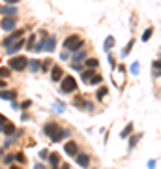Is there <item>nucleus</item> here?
I'll use <instances>...</instances> for the list:
<instances>
[{
	"label": "nucleus",
	"mask_w": 161,
	"mask_h": 169,
	"mask_svg": "<svg viewBox=\"0 0 161 169\" xmlns=\"http://www.w3.org/2000/svg\"><path fill=\"white\" fill-rule=\"evenodd\" d=\"M64 47H66L67 51L75 53V51H79V49H83V47H84V40L73 34V36H70V38H66V41H64Z\"/></svg>",
	"instance_id": "f257e3e1"
},
{
	"label": "nucleus",
	"mask_w": 161,
	"mask_h": 169,
	"mask_svg": "<svg viewBox=\"0 0 161 169\" xmlns=\"http://www.w3.org/2000/svg\"><path fill=\"white\" fill-rule=\"evenodd\" d=\"M77 90V81H75V77H64L62 79V85H60V92H64V94H70V92H75Z\"/></svg>",
	"instance_id": "f03ea898"
},
{
	"label": "nucleus",
	"mask_w": 161,
	"mask_h": 169,
	"mask_svg": "<svg viewBox=\"0 0 161 169\" xmlns=\"http://www.w3.org/2000/svg\"><path fill=\"white\" fill-rule=\"evenodd\" d=\"M26 66H28V58L26 57H13V58H10V68L15 70V71H22Z\"/></svg>",
	"instance_id": "7ed1b4c3"
},
{
	"label": "nucleus",
	"mask_w": 161,
	"mask_h": 169,
	"mask_svg": "<svg viewBox=\"0 0 161 169\" xmlns=\"http://www.w3.org/2000/svg\"><path fill=\"white\" fill-rule=\"evenodd\" d=\"M22 45H25V40L19 38V40H15L13 43L8 45V49H6V51H8V55H15L17 51H21V47H22Z\"/></svg>",
	"instance_id": "20e7f679"
},
{
	"label": "nucleus",
	"mask_w": 161,
	"mask_h": 169,
	"mask_svg": "<svg viewBox=\"0 0 161 169\" xmlns=\"http://www.w3.org/2000/svg\"><path fill=\"white\" fill-rule=\"evenodd\" d=\"M0 25H2V28H4V30H8V32H10V30H13V28H15L17 19H13V17H11V19H10V17H4Z\"/></svg>",
	"instance_id": "39448f33"
},
{
	"label": "nucleus",
	"mask_w": 161,
	"mask_h": 169,
	"mask_svg": "<svg viewBox=\"0 0 161 169\" xmlns=\"http://www.w3.org/2000/svg\"><path fill=\"white\" fill-rule=\"evenodd\" d=\"M64 137H70V132L67 130H62V128H58L53 135H51V141H54V143H58V141H62Z\"/></svg>",
	"instance_id": "423d86ee"
},
{
	"label": "nucleus",
	"mask_w": 161,
	"mask_h": 169,
	"mask_svg": "<svg viewBox=\"0 0 161 169\" xmlns=\"http://www.w3.org/2000/svg\"><path fill=\"white\" fill-rule=\"evenodd\" d=\"M77 152H79L77 143H75V141H67V143H66V154H67V156H77Z\"/></svg>",
	"instance_id": "0eeeda50"
},
{
	"label": "nucleus",
	"mask_w": 161,
	"mask_h": 169,
	"mask_svg": "<svg viewBox=\"0 0 161 169\" xmlns=\"http://www.w3.org/2000/svg\"><path fill=\"white\" fill-rule=\"evenodd\" d=\"M22 32H25V30H15L13 34H10L6 40H4V47H8L10 43H13L15 40H19V38H22Z\"/></svg>",
	"instance_id": "6e6552de"
},
{
	"label": "nucleus",
	"mask_w": 161,
	"mask_h": 169,
	"mask_svg": "<svg viewBox=\"0 0 161 169\" xmlns=\"http://www.w3.org/2000/svg\"><path fill=\"white\" fill-rule=\"evenodd\" d=\"M75 160H77V163H79L81 167H88V165H90V158H88V154H79V152H77Z\"/></svg>",
	"instance_id": "1a4fd4ad"
},
{
	"label": "nucleus",
	"mask_w": 161,
	"mask_h": 169,
	"mask_svg": "<svg viewBox=\"0 0 161 169\" xmlns=\"http://www.w3.org/2000/svg\"><path fill=\"white\" fill-rule=\"evenodd\" d=\"M62 75H64V71H62L60 66H54V68L51 70V79H53V81H60Z\"/></svg>",
	"instance_id": "9d476101"
},
{
	"label": "nucleus",
	"mask_w": 161,
	"mask_h": 169,
	"mask_svg": "<svg viewBox=\"0 0 161 169\" xmlns=\"http://www.w3.org/2000/svg\"><path fill=\"white\" fill-rule=\"evenodd\" d=\"M54 45H56L54 36H49L47 40H45V47H43V49H45V51H49V53H53V51H54Z\"/></svg>",
	"instance_id": "9b49d317"
},
{
	"label": "nucleus",
	"mask_w": 161,
	"mask_h": 169,
	"mask_svg": "<svg viewBox=\"0 0 161 169\" xmlns=\"http://www.w3.org/2000/svg\"><path fill=\"white\" fill-rule=\"evenodd\" d=\"M58 128H60V126H58L56 122H47V124H45V128H43V132H45V133H47V135L51 137V135H53V133H54Z\"/></svg>",
	"instance_id": "f8f14e48"
},
{
	"label": "nucleus",
	"mask_w": 161,
	"mask_h": 169,
	"mask_svg": "<svg viewBox=\"0 0 161 169\" xmlns=\"http://www.w3.org/2000/svg\"><path fill=\"white\" fill-rule=\"evenodd\" d=\"M0 98H2V100H15L17 92L15 90H2V92H0Z\"/></svg>",
	"instance_id": "ddd939ff"
},
{
	"label": "nucleus",
	"mask_w": 161,
	"mask_h": 169,
	"mask_svg": "<svg viewBox=\"0 0 161 169\" xmlns=\"http://www.w3.org/2000/svg\"><path fill=\"white\" fill-rule=\"evenodd\" d=\"M96 71H94V68H90V70H84L83 74H81V79H83V83H88L90 79H92V75H94Z\"/></svg>",
	"instance_id": "4468645a"
},
{
	"label": "nucleus",
	"mask_w": 161,
	"mask_h": 169,
	"mask_svg": "<svg viewBox=\"0 0 161 169\" xmlns=\"http://www.w3.org/2000/svg\"><path fill=\"white\" fill-rule=\"evenodd\" d=\"M2 130H4V133H6V135H13V133H15V124H13V122H8V120H6Z\"/></svg>",
	"instance_id": "2eb2a0df"
},
{
	"label": "nucleus",
	"mask_w": 161,
	"mask_h": 169,
	"mask_svg": "<svg viewBox=\"0 0 161 169\" xmlns=\"http://www.w3.org/2000/svg\"><path fill=\"white\" fill-rule=\"evenodd\" d=\"M112 45H114V36H109V38L105 40V43H103V49H105V51H111Z\"/></svg>",
	"instance_id": "dca6fc26"
},
{
	"label": "nucleus",
	"mask_w": 161,
	"mask_h": 169,
	"mask_svg": "<svg viewBox=\"0 0 161 169\" xmlns=\"http://www.w3.org/2000/svg\"><path fill=\"white\" fill-rule=\"evenodd\" d=\"M47 158H49V163H51L53 167H56V165L60 163V156H58V154H49Z\"/></svg>",
	"instance_id": "f3484780"
},
{
	"label": "nucleus",
	"mask_w": 161,
	"mask_h": 169,
	"mask_svg": "<svg viewBox=\"0 0 161 169\" xmlns=\"http://www.w3.org/2000/svg\"><path fill=\"white\" fill-rule=\"evenodd\" d=\"M28 68L32 71H38V70H41V64H39V60H28Z\"/></svg>",
	"instance_id": "a211bd4d"
},
{
	"label": "nucleus",
	"mask_w": 161,
	"mask_h": 169,
	"mask_svg": "<svg viewBox=\"0 0 161 169\" xmlns=\"http://www.w3.org/2000/svg\"><path fill=\"white\" fill-rule=\"evenodd\" d=\"M84 64H86V68H98L99 66V60L98 58H88Z\"/></svg>",
	"instance_id": "6ab92c4d"
},
{
	"label": "nucleus",
	"mask_w": 161,
	"mask_h": 169,
	"mask_svg": "<svg viewBox=\"0 0 161 169\" xmlns=\"http://www.w3.org/2000/svg\"><path fill=\"white\" fill-rule=\"evenodd\" d=\"M103 81V77L101 75H98V74H94V75H92V79L88 81V85H99Z\"/></svg>",
	"instance_id": "aec40b11"
},
{
	"label": "nucleus",
	"mask_w": 161,
	"mask_h": 169,
	"mask_svg": "<svg viewBox=\"0 0 161 169\" xmlns=\"http://www.w3.org/2000/svg\"><path fill=\"white\" fill-rule=\"evenodd\" d=\"M141 137H143L141 133H137V135H133V137H131V141H129V150H131V149L135 147V145H137V143L141 141Z\"/></svg>",
	"instance_id": "412c9836"
},
{
	"label": "nucleus",
	"mask_w": 161,
	"mask_h": 169,
	"mask_svg": "<svg viewBox=\"0 0 161 169\" xmlns=\"http://www.w3.org/2000/svg\"><path fill=\"white\" fill-rule=\"evenodd\" d=\"M131 132H133V124L129 122V124H127V126H126V128L122 130V133H120V137H127V135H129Z\"/></svg>",
	"instance_id": "4be33fe9"
},
{
	"label": "nucleus",
	"mask_w": 161,
	"mask_h": 169,
	"mask_svg": "<svg viewBox=\"0 0 161 169\" xmlns=\"http://www.w3.org/2000/svg\"><path fill=\"white\" fill-rule=\"evenodd\" d=\"M107 92H109V90H107L105 87H101V88H99V90L96 92V98H98V100H103L105 96H107Z\"/></svg>",
	"instance_id": "5701e85b"
},
{
	"label": "nucleus",
	"mask_w": 161,
	"mask_h": 169,
	"mask_svg": "<svg viewBox=\"0 0 161 169\" xmlns=\"http://www.w3.org/2000/svg\"><path fill=\"white\" fill-rule=\"evenodd\" d=\"M11 75V68H0V77H10Z\"/></svg>",
	"instance_id": "b1692460"
},
{
	"label": "nucleus",
	"mask_w": 161,
	"mask_h": 169,
	"mask_svg": "<svg viewBox=\"0 0 161 169\" xmlns=\"http://www.w3.org/2000/svg\"><path fill=\"white\" fill-rule=\"evenodd\" d=\"M152 68H154V77H157V74L161 75V62H154Z\"/></svg>",
	"instance_id": "393cba45"
},
{
	"label": "nucleus",
	"mask_w": 161,
	"mask_h": 169,
	"mask_svg": "<svg viewBox=\"0 0 161 169\" xmlns=\"http://www.w3.org/2000/svg\"><path fill=\"white\" fill-rule=\"evenodd\" d=\"M34 43H36V34H32L26 41V49H34Z\"/></svg>",
	"instance_id": "a878e982"
},
{
	"label": "nucleus",
	"mask_w": 161,
	"mask_h": 169,
	"mask_svg": "<svg viewBox=\"0 0 161 169\" xmlns=\"http://www.w3.org/2000/svg\"><path fill=\"white\" fill-rule=\"evenodd\" d=\"M0 11H2L4 15H8V13H17V10H15L13 6H11V8H10V6H4V8H2V10H0Z\"/></svg>",
	"instance_id": "bb28decb"
},
{
	"label": "nucleus",
	"mask_w": 161,
	"mask_h": 169,
	"mask_svg": "<svg viewBox=\"0 0 161 169\" xmlns=\"http://www.w3.org/2000/svg\"><path fill=\"white\" fill-rule=\"evenodd\" d=\"M83 58H86V53L84 51H75V57H73V60H83Z\"/></svg>",
	"instance_id": "cd10ccee"
},
{
	"label": "nucleus",
	"mask_w": 161,
	"mask_h": 169,
	"mask_svg": "<svg viewBox=\"0 0 161 169\" xmlns=\"http://www.w3.org/2000/svg\"><path fill=\"white\" fill-rule=\"evenodd\" d=\"M152 32H154L152 28H146V30H144V34H143V41H148V40H150V36H152Z\"/></svg>",
	"instance_id": "c85d7f7f"
},
{
	"label": "nucleus",
	"mask_w": 161,
	"mask_h": 169,
	"mask_svg": "<svg viewBox=\"0 0 161 169\" xmlns=\"http://www.w3.org/2000/svg\"><path fill=\"white\" fill-rule=\"evenodd\" d=\"M15 160H17L19 163H25V162H26V158H25V154H22V152H17V154H15Z\"/></svg>",
	"instance_id": "c756f323"
},
{
	"label": "nucleus",
	"mask_w": 161,
	"mask_h": 169,
	"mask_svg": "<svg viewBox=\"0 0 161 169\" xmlns=\"http://www.w3.org/2000/svg\"><path fill=\"white\" fill-rule=\"evenodd\" d=\"M131 74H133V75H137V74H139V62H135V64L131 66Z\"/></svg>",
	"instance_id": "7c9ffc66"
},
{
	"label": "nucleus",
	"mask_w": 161,
	"mask_h": 169,
	"mask_svg": "<svg viewBox=\"0 0 161 169\" xmlns=\"http://www.w3.org/2000/svg\"><path fill=\"white\" fill-rule=\"evenodd\" d=\"M75 105H84V100H83V96H77V98H75Z\"/></svg>",
	"instance_id": "2f4dec72"
},
{
	"label": "nucleus",
	"mask_w": 161,
	"mask_h": 169,
	"mask_svg": "<svg viewBox=\"0 0 161 169\" xmlns=\"http://www.w3.org/2000/svg\"><path fill=\"white\" fill-rule=\"evenodd\" d=\"M131 47H133V40H131V41L127 43V47H126V51H124V57H126V55H127V53L131 51Z\"/></svg>",
	"instance_id": "473e14b6"
},
{
	"label": "nucleus",
	"mask_w": 161,
	"mask_h": 169,
	"mask_svg": "<svg viewBox=\"0 0 161 169\" xmlns=\"http://www.w3.org/2000/svg\"><path fill=\"white\" fill-rule=\"evenodd\" d=\"M13 160H15V156H11V154H10V156H6V158H4V162H6V163H11V162H13Z\"/></svg>",
	"instance_id": "72a5a7b5"
},
{
	"label": "nucleus",
	"mask_w": 161,
	"mask_h": 169,
	"mask_svg": "<svg viewBox=\"0 0 161 169\" xmlns=\"http://www.w3.org/2000/svg\"><path fill=\"white\" fill-rule=\"evenodd\" d=\"M4 122H6V118L0 115V132H2V128H4Z\"/></svg>",
	"instance_id": "f704fd0d"
},
{
	"label": "nucleus",
	"mask_w": 161,
	"mask_h": 169,
	"mask_svg": "<svg viewBox=\"0 0 161 169\" xmlns=\"http://www.w3.org/2000/svg\"><path fill=\"white\" fill-rule=\"evenodd\" d=\"M39 156H41V158H47V156H49V152H47V150H41V152H39Z\"/></svg>",
	"instance_id": "c9c22d12"
},
{
	"label": "nucleus",
	"mask_w": 161,
	"mask_h": 169,
	"mask_svg": "<svg viewBox=\"0 0 161 169\" xmlns=\"http://www.w3.org/2000/svg\"><path fill=\"white\" fill-rule=\"evenodd\" d=\"M30 104H32V102H30V100H26V102H25V104H22V105H21V107H22V109H26V107H28V105H30Z\"/></svg>",
	"instance_id": "e433bc0d"
},
{
	"label": "nucleus",
	"mask_w": 161,
	"mask_h": 169,
	"mask_svg": "<svg viewBox=\"0 0 161 169\" xmlns=\"http://www.w3.org/2000/svg\"><path fill=\"white\" fill-rule=\"evenodd\" d=\"M6 2H8V4H17L19 0H6Z\"/></svg>",
	"instance_id": "4c0bfd02"
},
{
	"label": "nucleus",
	"mask_w": 161,
	"mask_h": 169,
	"mask_svg": "<svg viewBox=\"0 0 161 169\" xmlns=\"http://www.w3.org/2000/svg\"><path fill=\"white\" fill-rule=\"evenodd\" d=\"M6 87V81H2V79H0V88H4Z\"/></svg>",
	"instance_id": "58836bf2"
}]
</instances>
